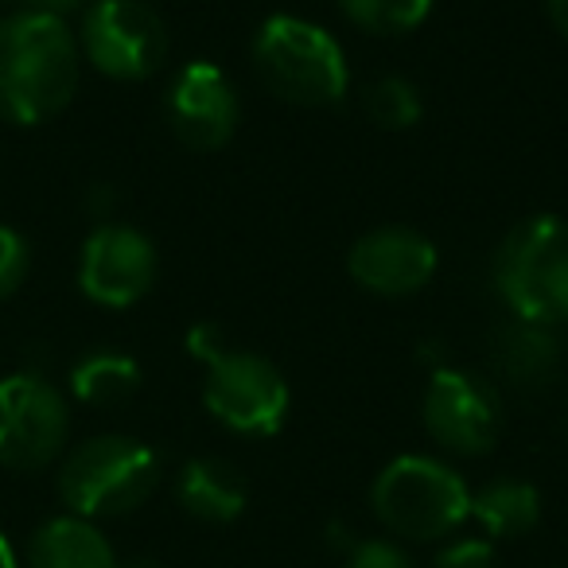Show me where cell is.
<instances>
[{
  "label": "cell",
  "instance_id": "cell-13",
  "mask_svg": "<svg viewBox=\"0 0 568 568\" xmlns=\"http://www.w3.org/2000/svg\"><path fill=\"white\" fill-rule=\"evenodd\" d=\"M175 503L206 526H230L234 518H242L250 503V483L234 464L219 456L187 459L175 475Z\"/></svg>",
  "mask_w": 568,
  "mask_h": 568
},
{
  "label": "cell",
  "instance_id": "cell-18",
  "mask_svg": "<svg viewBox=\"0 0 568 568\" xmlns=\"http://www.w3.org/2000/svg\"><path fill=\"white\" fill-rule=\"evenodd\" d=\"M339 12L366 36H409L433 17L436 0H335Z\"/></svg>",
  "mask_w": 568,
  "mask_h": 568
},
{
  "label": "cell",
  "instance_id": "cell-1",
  "mask_svg": "<svg viewBox=\"0 0 568 568\" xmlns=\"http://www.w3.org/2000/svg\"><path fill=\"white\" fill-rule=\"evenodd\" d=\"M82 82L79 36L48 12L0 20V121L36 129L74 102Z\"/></svg>",
  "mask_w": 568,
  "mask_h": 568
},
{
  "label": "cell",
  "instance_id": "cell-4",
  "mask_svg": "<svg viewBox=\"0 0 568 568\" xmlns=\"http://www.w3.org/2000/svg\"><path fill=\"white\" fill-rule=\"evenodd\" d=\"M490 281L514 320L568 324V222L557 214L518 222L498 245Z\"/></svg>",
  "mask_w": 568,
  "mask_h": 568
},
{
  "label": "cell",
  "instance_id": "cell-14",
  "mask_svg": "<svg viewBox=\"0 0 568 568\" xmlns=\"http://www.w3.org/2000/svg\"><path fill=\"white\" fill-rule=\"evenodd\" d=\"M490 363L510 382L514 389H545L557 378L560 343L552 327L529 324V320H510L495 332L490 343Z\"/></svg>",
  "mask_w": 568,
  "mask_h": 568
},
{
  "label": "cell",
  "instance_id": "cell-15",
  "mask_svg": "<svg viewBox=\"0 0 568 568\" xmlns=\"http://www.w3.org/2000/svg\"><path fill=\"white\" fill-rule=\"evenodd\" d=\"M28 568H118V552L90 518L59 514L32 534Z\"/></svg>",
  "mask_w": 568,
  "mask_h": 568
},
{
  "label": "cell",
  "instance_id": "cell-6",
  "mask_svg": "<svg viewBox=\"0 0 568 568\" xmlns=\"http://www.w3.org/2000/svg\"><path fill=\"white\" fill-rule=\"evenodd\" d=\"M374 518L402 541H444L471 514V487L433 456H397L371 487Z\"/></svg>",
  "mask_w": 568,
  "mask_h": 568
},
{
  "label": "cell",
  "instance_id": "cell-7",
  "mask_svg": "<svg viewBox=\"0 0 568 568\" xmlns=\"http://www.w3.org/2000/svg\"><path fill=\"white\" fill-rule=\"evenodd\" d=\"M79 51L105 79L144 82L164 67L172 40L160 12L144 0H90L82 12Z\"/></svg>",
  "mask_w": 568,
  "mask_h": 568
},
{
  "label": "cell",
  "instance_id": "cell-8",
  "mask_svg": "<svg viewBox=\"0 0 568 568\" xmlns=\"http://www.w3.org/2000/svg\"><path fill=\"white\" fill-rule=\"evenodd\" d=\"M71 436V405L43 374L0 378V467L40 471L55 464Z\"/></svg>",
  "mask_w": 568,
  "mask_h": 568
},
{
  "label": "cell",
  "instance_id": "cell-11",
  "mask_svg": "<svg viewBox=\"0 0 568 568\" xmlns=\"http://www.w3.org/2000/svg\"><path fill=\"white\" fill-rule=\"evenodd\" d=\"M164 113L180 144H187L191 152H219L234 136L242 102L219 63L195 59L175 71L164 98Z\"/></svg>",
  "mask_w": 568,
  "mask_h": 568
},
{
  "label": "cell",
  "instance_id": "cell-19",
  "mask_svg": "<svg viewBox=\"0 0 568 568\" xmlns=\"http://www.w3.org/2000/svg\"><path fill=\"white\" fill-rule=\"evenodd\" d=\"M363 105H366V118L378 129H386V133H405V129L417 125L420 113H425L420 90L413 87L409 79H402V74H382V79H374L371 87H366Z\"/></svg>",
  "mask_w": 568,
  "mask_h": 568
},
{
  "label": "cell",
  "instance_id": "cell-17",
  "mask_svg": "<svg viewBox=\"0 0 568 568\" xmlns=\"http://www.w3.org/2000/svg\"><path fill=\"white\" fill-rule=\"evenodd\" d=\"M136 389H141V366L121 351H94V355L79 358L71 371V394L94 409L125 405Z\"/></svg>",
  "mask_w": 568,
  "mask_h": 568
},
{
  "label": "cell",
  "instance_id": "cell-9",
  "mask_svg": "<svg viewBox=\"0 0 568 568\" xmlns=\"http://www.w3.org/2000/svg\"><path fill=\"white\" fill-rule=\"evenodd\" d=\"M425 433L452 456H487L503 436V397L487 378L456 366H436L420 402Z\"/></svg>",
  "mask_w": 568,
  "mask_h": 568
},
{
  "label": "cell",
  "instance_id": "cell-22",
  "mask_svg": "<svg viewBox=\"0 0 568 568\" xmlns=\"http://www.w3.org/2000/svg\"><path fill=\"white\" fill-rule=\"evenodd\" d=\"M433 568H498L495 541L487 537H456L433 557Z\"/></svg>",
  "mask_w": 568,
  "mask_h": 568
},
{
  "label": "cell",
  "instance_id": "cell-23",
  "mask_svg": "<svg viewBox=\"0 0 568 568\" xmlns=\"http://www.w3.org/2000/svg\"><path fill=\"white\" fill-rule=\"evenodd\" d=\"M20 12H48V17H59L63 20L67 12H79L87 9L90 0H17Z\"/></svg>",
  "mask_w": 568,
  "mask_h": 568
},
{
  "label": "cell",
  "instance_id": "cell-16",
  "mask_svg": "<svg viewBox=\"0 0 568 568\" xmlns=\"http://www.w3.org/2000/svg\"><path fill=\"white\" fill-rule=\"evenodd\" d=\"M487 534V541H514V537L534 534L541 521V495L529 479L518 475H498L471 490V514Z\"/></svg>",
  "mask_w": 568,
  "mask_h": 568
},
{
  "label": "cell",
  "instance_id": "cell-2",
  "mask_svg": "<svg viewBox=\"0 0 568 568\" xmlns=\"http://www.w3.org/2000/svg\"><path fill=\"white\" fill-rule=\"evenodd\" d=\"M183 343H187V355L206 366L203 405L222 428L237 436L281 433L293 394L268 358L234 347L219 324H195Z\"/></svg>",
  "mask_w": 568,
  "mask_h": 568
},
{
  "label": "cell",
  "instance_id": "cell-20",
  "mask_svg": "<svg viewBox=\"0 0 568 568\" xmlns=\"http://www.w3.org/2000/svg\"><path fill=\"white\" fill-rule=\"evenodd\" d=\"M28 273H32V245L17 226L0 222V301L17 296Z\"/></svg>",
  "mask_w": 568,
  "mask_h": 568
},
{
  "label": "cell",
  "instance_id": "cell-5",
  "mask_svg": "<svg viewBox=\"0 0 568 568\" xmlns=\"http://www.w3.org/2000/svg\"><path fill=\"white\" fill-rule=\"evenodd\" d=\"M160 487V456L133 436H90L71 448L59 467V498L79 518L133 514Z\"/></svg>",
  "mask_w": 568,
  "mask_h": 568
},
{
  "label": "cell",
  "instance_id": "cell-3",
  "mask_svg": "<svg viewBox=\"0 0 568 568\" xmlns=\"http://www.w3.org/2000/svg\"><path fill=\"white\" fill-rule=\"evenodd\" d=\"M253 71L273 98L324 110L347 98L351 67L339 40L304 17H268L253 36Z\"/></svg>",
  "mask_w": 568,
  "mask_h": 568
},
{
  "label": "cell",
  "instance_id": "cell-10",
  "mask_svg": "<svg viewBox=\"0 0 568 568\" xmlns=\"http://www.w3.org/2000/svg\"><path fill=\"white\" fill-rule=\"evenodd\" d=\"M160 273L156 245L149 234L125 222H102L82 242L79 253V288L87 301L102 308H133L152 293Z\"/></svg>",
  "mask_w": 568,
  "mask_h": 568
},
{
  "label": "cell",
  "instance_id": "cell-21",
  "mask_svg": "<svg viewBox=\"0 0 568 568\" xmlns=\"http://www.w3.org/2000/svg\"><path fill=\"white\" fill-rule=\"evenodd\" d=\"M343 568H417L397 541L386 537H358L355 549L343 557Z\"/></svg>",
  "mask_w": 568,
  "mask_h": 568
},
{
  "label": "cell",
  "instance_id": "cell-25",
  "mask_svg": "<svg viewBox=\"0 0 568 568\" xmlns=\"http://www.w3.org/2000/svg\"><path fill=\"white\" fill-rule=\"evenodd\" d=\"M0 568H20L17 549H12L9 537H4V534H0Z\"/></svg>",
  "mask_w": 568,
  "mask_h": 568
},
{
  "label": "cell",
  "instance_id": "cell-24",
  "mask_svg": "<svg viewBox=\"0 0 568 568\" xmlns=\"http://www.w3.org/2000/svg\"><path fill=\"white\" fill-rule=\"evenodd\" d=\"M545 12H549V24L568 40V0H545Z\"/></svg>",
  "mask_w": 568,
  "mask_h": 568
},
{
  "label": "cell",
  "instance_id": "cell-26",
  "mask_svg": "<svg viewBox=\"0 0 568 568\" xmlns=\"http://www.w3.org/2000/svg\"><path fill=\"white\" fill-rule=\"evenodd\" d=\"M118 568H164V565L152 557H129V560H118Z\"/></svg>",
  "mask_w": 568,
  "mask_h": 568
},
{
  "label": "cell",
  "instance_id": "cell-12",
  "mask_svg": "<svg viewBox=\"0 0 568 568\" xmlns=\"http://www.w3.org/2000/svg\"><path fill=\"white\" fill-rule=\"evenodd\" d=\"M440 253L433 237L413 226H378L363 234L347 253V273L358 288L386 301L420 293L436 276Z\"/></svg>",
  "mask_w": 568,
  "mask_h": 568
}]
</instances>
